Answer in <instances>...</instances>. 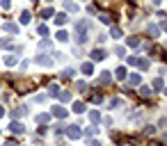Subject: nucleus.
<instances>
[{"instance_id": "4", "label": "nucleus", "mask_w": 167, "mask_h": 146, "mask_svg": "<svg viewBox=\"0 0 167 146\" xmlns=\"http://www.w3.org/2000/svg\"><path fill=\"white\" fill-rule=\"evenodd\" d=\"M67 135H69L71 139H78L80 135H82V132H80V128H78V126H69V128H67Z\"/></svg>"}, {"instance_id": "39", "label": "nucleus", "mask_w": 167, "mask_h": 146, "mask_svg": "<svg viewBox=\"0 0 167 146\" xmlns=\"http://www.w3.org/2000/svg\"><path fill=\"white\" fill-rule=\"evenodd\" d=\"M2 146H16V142H5Z\"/></svg>"}, {"instance_id": "21", "label": "nucleus", "mask_w": 167, "mask_h": 146, "mask_svg": "<svg viewBox=\"0 0 167 146\" xmlns=\"http://www.w3.org/2000/svg\"><path fill=\"white\" fill-rule=\"evenodd\" d=\"M128 85H140V76H131L128 78Z\"/></svg>"}, {"instance_id": "40", "label": "nucleus", "mask_w": 167, "mask_h": 146, "mask_svg": "<svg viewBox=\"0 0 167 146\" xmlns=\"http://www.w3.org/2000/svg\"><path fill=\"white\" fill-rule=\"evenodd\" d=\"M2 114H5V110H2V107H0V117H2Z\"/></svg>"}, {"instance_id": "1", "label": "nucleus", "mask_w": 167, "mask_h": 146, "mask_svg": "<svg viewBox=\"0 0 167 146\" xmlns=\"http://www.w3.org/2000/svg\"><path fill=\"white\" fill-rule=\"evenodd\" d=\"M89 27H92V21H87V18H82V21L76 23V41H78V43H85V41H87Z\"/></svg>"}, {"instance_id": "13", "label": "nucleus", "mask_w": 167, "mask_h": 146, "mask_svg": "<svg viewBox=\"0 0 167 146\" xmlns=\"http://www.w3.org/2000/svg\"><path fill=\"white\" fill-rule=\"evenodd\" d=\"M55 23H57V25H64V23H67V14H57V16H55Z\"/></svg>"}, {"instance_id": "3", "label": "nucleus", "mask_w": 167, "mask_h": 146, "mask_svg": "<svg viewBox=\"0 0 167 146\" xmlns=\"http://www.w3.org/2000/svg\"><path fill=\"white\" fill-rule=\"evenodd\" d=\"M35 62H37V64H41V66H51V64H53V57H46V55H37Z\"/></svg>"}, {"instance_id": "25", "label": "nucleus", "mask_w": 167, "mask_h": 146, "mask_svg": "<svg viewBox=\"0 0 167 146\" xmlns=\"http://www.w3.org/2000/svg\"><path fill=\"white\" fill-rule=\"evenodd\" d=\"M37 32H39L41 37H46V35H48V27H46V25H39V27H37Z\"/></svg>"}, {"instance_id": "36", "label": "nucleus", "mask_w": 167, "mask_h": 146, "mask_svg": "<svg viewBox=\"0 0 167 146\" xmlns=\"http://www.w3.org/2000/svg\"><path fill=\"white\" fill-rule=\"evenodd\" d=\"M60 98H62V101H69V98H71V94H69V91H62V94H60Z\"/></svg>"}, {"instance_id": "28", "label": "nucleus", "mask_w": 167, "mask_h": 146, "mask_svg": "<svg viewBox=\"0 0 167 146\" xmlns=\"http://www.w3.org/2000/svg\"><path fill=\"white\" fill-rule=\"evenodd\" d=\"M57 91H60L57 85H51V87H48V94H51V96H57Z\"/></svg>"}, {"instance_id": "35", "label": "nucleus", "mask_w": 167, "mask_h": 146, "mask_svg": "<svg viewBox=\"0 0 167 146\" xmlns=\"http://www.w3.org/2000/svg\"><path fill=\"white\" fill-rule=\"evenodd\" d=\"M39 48H51V41H48V39H44V41L39 43Z\"/></svg>"}, {"instance_id": "27", "label": "nucleus", "mask_w": 167, "mask_h": 146, "mask_svg": "<svg viewBox=\"0 0 167 146\" xmlns=\"http://www.w3.org/2000/svg\"><path fill=\"white\" fill-rule=\"evenodd\" d=\"M76 89H78V91H85V89H87V85H85L82 80H78V82H76Z\"/></svg>"}, {"instance_id": "6", "label": "nucleus", "mask_w": 167, "mask_h": 146, "mask_svg": "<svg viewBox=\"0 0 167 146\" xmlns=\"http://www.w3.org/2000/svg\"><path fill=\"white\" fill-rule=\"evenodd\" d=\"M9 128H12V132H16V135H18V132H21V135L25 132V126H23V123H16V121H14Z\"/></svg>"}, {"instance_id": "17", "label": "nucleus", "mask_w": 167, "mask_h": 146, "mask_svg": "<svg viewBox=\"0 0 167 146\" xmlns=\"http://www.w3.org/2000/svg\"><path fill=\"white\" fill-rule=\"evenodd\" d=\"M64 7L69 9V12H78V5H73V2H69V0L64 2Z\"/></svg>"}, {"instance_id": "37", "label": "nucleus", "mask_w": 167, "mask_h": 146, "mask_svg": "<svg viewBox=\"0 0 167 146\" xmlns=\"http://www.w3.org/2000/svg\"><path fill=\"white\" fill-rule=\"evenodd\" d=\"M128 64H131V66H137V57H128Z\"/></svg>"}, {"instance_id": "11", "label": "nucleus", "mask_w": 167, "mask_h": 146, "mask_svg": "<svg viewBox=\"0 0 167 146\" xmlns=\"http://www.w3.org/2000/svg\"><path fill=\"white\" fill-rule=\"evenodd\" d=\"M151 89H156V91H163V80H160V78H156V80H153V85H151Z\"/></svg>"}, {"instance_id": "31", "label": "nucleus", "mask_w": 167, "mask_h": 146, "mask_svg": "<svg viewBox=\"0 0 167 146\" xmlns=\"http://www.w3.org/2000/svg\"><path fill=\"white\" fill-rule=\"evenodd\" d=\"M137 66H140V69H149V62L147 60H137Z\"/></svg>"}, {"instance_id": "15", "label": "nucleus", "mask_w": 167, "mask_h": 146, "mask_svg": "<svg viewBox=\"0 0 167 146\" xmlns=\"http://www.w3.org/2000/svg\"><path fill=\"white\" fill-rule=\"evenodd\" d=\"M23 114H25V107H18V110H14V112H12V117H14V119L23 117Z\"/></svg>"}, {"instance_id": "38", "label": "nucleus", "mask_w": 167, "mask_h": 146, "mask_svg": "<svg viewBox=\"0 0 167 146\" xmlns=\"http://www.w3.org/2000/svg\"><path fill=\"white\" fill-rule=\"evenodd\" d=\"M9 5H12V0H2V7L5 9H9Z\"/></svg>"}, {"instance_id": "2", "label": "nucleus", "mask_w": 167, "mask_h": 146, "mask_svg": "<svg viewBox=\"0 0 167 146\" xmlns=\"http://www.w3.org/2000/svg\"><path fill=\"white\" fill-rule=\"evenodd\" d=\"M89 57H92V62H101V60H106V50L96 48V50H92V53H89Z\"/></svg>"}, {"instance_id": "32", "label": "nucleus", "mask_w": 167, "mask_h": 146, "mask_svg": "<svg viewBox=\"0 0 167 146\" xmlns=\"http://www.w3.org/2000/svg\"><path fill=\"white\" fill-rule=\"evenodd\" d=\"M39 121H41V123H46V121H48V114H39V117H37V123H39Z\"/></svg>"}, {"instance_id": "12", "label": "nucleus", "mask_w": 167, "mask_h": 146, "mask_svg": "<svg viewBox=\"0 0 167 146\" xmlns=\"http://www.w3.org/2000/svg\"><path fill=\"white\" fill-rule=\"evenodd\" d=\"M114 76H117V80H124V78H126V69H124V66H119V69L114 71Z\"/></svg>"}, {"instance_id": "16", "label": "nucleus", "mask_w": 167, "mask_h": 146, "mask_svg": "<svg viewBox=\"0 0 167 146\" xmlns=\"http://www.w3.org/2000/svg\"><path fill=\"white\" fill-rule=\"evenodd\" d=\"M73 112H76V114L85 112V105H82V103H73Z\"/></svg>"}, {"instance_id": "24", "label": "nucleus", "mask_w": 167, "mask_h": 146, "mask_svg": "<svg viewBox=\"0 0 167 146\" xmlns=\"http://www.w3.org/2000/svg\"><path fill=\"white\" fill-rule=\"evenodd\" d=\"M5 64H9V66L16 64V57H14V55H7V57H5Z\"/></svg>"}, {"instance_id": "20", "label": "nucleus", "mask_w": 167, "mask_h": 146, "mask_svg": "<svg viewBox=\"0 0 167 146\" xmlns=\"http://www.w3.org/2000/svg\"><path fill=\"white\" fill-rule=\"evenodd\" d=\"M41 16H44V18H48V16H53V9H51V7H46V9H41Z\"/></svg>"}, {"instance_id": "5", "label": "nucleus", "mask_w": 167, "mask_h": 146, "mask_svg": "<svg viewBox=\"0 0 167 146\" xmlns=\"http://www.w3.org/2000/svg\"><path fill=\"white\" fill-rule=\"evenodd\" d=\"M80 71H82L85 76H92V73H94V64H92V62H85V64L80 66Z\"/></svg>"}, {"instance_id": "10", "label": "nucleus", "mask_w": 167, "mask_h": 146, "mask_svg": "<svg viewBox=\"0 0 167 146\" xmlns=\"http://www.w3.org/2000/svg\"><path fill=\"white\" fill-rule=\"evenodd\" d=\"M2 30H7V32H14V35H16V32H18V25H14V23H5Z\"/></svg>"}, {"instance_id": "8", "label": "nucleus", "mask_w": 167, "mask_h": 146, "mask_svg": "<svg viewBox=\"0 0 167 146\" xmlns=\"http://www.w3.org/2000/svg\"><path fill=\"white\" fill-rule=\"evenodd\" d=\"M53 114H55V117H57V119H64V117H67V110L57 105V107H53Z\"/></svg>"}, {"instance_id": "22", "label": "nucleus", "mask_w": 167, "mask_h": 146, "mask_svg": "<svg viewBox=\"0 0 167 146\" xmlns=\"http://www.w3.org/2000/svg\"><path fill=\"white\" fill-rule=\"evenodd\" d=\"M30 21V12H21V23H27Z\"/></svg>"}, {"instance_id": "29", "label": "nucleus", "mask_w": 167, "mask_h": 146, "mask_svg": "<svg viewBox=\"0 0 167 146\" xmlns=\"http://www.w3.org/2000/svg\"><path fill=\"white\" fill-rule=\"evenodd\" d=\"M140 94H142V96H151V87H147V85H144V87L140 89Z\"/></svg>"}, {"instance_id": "19", "label": "nucleus", "mask_w": 167, "mask_h": 146, "mask_svg": "<svg viewBox=\"0 0 167 146\" xmlns=\"http://www.w3.org/2000/svg\"><path fill=\"white\" fill-rule=\"evenodd\" d=\"M89 119H92V123H98V121H101V114H98V112H92Z\"/></svg>"}, {"instance_id": "30", "label": "nucleus", "mask_w": 167, "mask_h": 146, "mask_svg": "<svg viewBox=\"0 0 167 146\" xmlns=\"http://www.w3.org/2000/svg\"><path fill=\"white\" fill-rule=\"evenodd\" d=\"M62 78H64V80H69V78H73V69H67L64 73H62Z\"/></svg>"}, {"instance_id": "7", "label": "nucleus", "mask_w": 167, "mask_h": 146, "mask_svg": "<svg viewBox=\"0 0 167 146\" xmlns=\"http://www.w3.org/2000/svg\"><path fill=\"white\" fill-rule=\"evenodd\" d=\"M110 80H112V76H110V71H103V73H101V78H98V82H101V85H108Z\"/></svg>"}, {"instance_id": "14", "label": "nucleus", "mask_w": 167, "mask_h": 146, "mask_svg": "<svg viewBox=\"0 0 167 146\" xmlns=\"http://www.w3.org/2000/svg\"><path fill=\"white\" fill-rule=\"evenodd\" d=\"M12 46H14L12 39H0V48H12Z\"/></svg>"}, {"instance_id": "26", "label": "nucleus", "mask_w": 167, "mask_h": 146, "mask_svg": "<svg viewBox=\"0 0 167 146\" xmlns=\"http://www.w3.org/2000/svg\"><path fill=\"white\" fill-rule=\"evenodd\" d=\"M57 39H60V41H67V39H69V35H67L64 30H60V32H57Z\"/></svg>"}, {"instance_id": "18", "label": "nucleus", "mask_w": 167, "mask_h": 146, "mask_svg": "<svg viewBox=\"0 0 167 146\" xmlns=\"http://www.w3.org/2000/svg\"><path fill=\"white\" fill-rule=\"evenodd\" d=\"M128 46L137 48V46H140V39H135V37H128Z\"/></svg>"}, {"instance_id": "9", "label": "nucleus", "mask_w": 167, "mask_h": 146, "mask_svg": "<svg viewBox=\"0 0 167 146\" xmlns=\"http://www.w3.org/2000/svg\"><path fill=\"white\" fill-rule=\"evenodd\" d=\"M147 32L151 35V39H158V35H160V30L156 25H149V27H147Z\"/></svg>"}, {"instance_id": "23", "label": "nucleus", "mask_w": 167, "mask_h": 146, "mask_svg": "<svg viewBox=\"0 0 167 146\" xmlns=\"http://www.w3.org/2000/svg\"><path fill=\"white\" fill-rule=\"evenodd\" d=\"M110 35H112V39H119V37H121V30H119V27H112Z\"/></svg>"}, {"instance_id": "34", "label": "nucleus", "mask_w": 167, "mask_h": 146, "mask_svg": "<svg viewBox=\"0 0 167 146\" xmlns=\"http://www.w3.org/2000/svg\"><path fill=\"white\" fill-rule=\"evenodd\" d=\"M96 132H98V128H96V126H94V128H87V137H92V135H96Z\"/></svg>"}, {"instance_id": "33", "label": "nucleus", "mask_w": 167, "mask_h": 146, "mask_svg": "<svg viewBox=\"0 0 167 146\" xmlns=\"http://www.w3.org/2000/svg\"><path fill=\"white\" fill-rule=\"evenodd\" d=\"M153 132H156V128H153V126H147V128H144V135H153Z\"/></svg>"}]
</instances>
